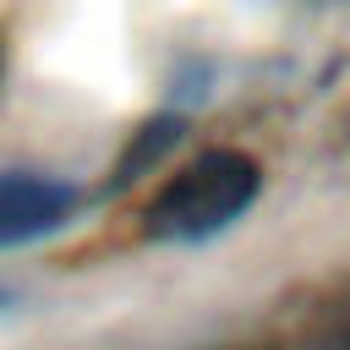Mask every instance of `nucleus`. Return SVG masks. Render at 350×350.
Returning <instances> with one entry per match:
<instances>
[{
  "label": "nucleus",
  "instance_id": "1",
  "mask_svg": "<svg viewBox=\"0 0 350 350\" xmlns=\"http://www.w3.org/2000/svg\"><path fill=\"white\" fill-rule=\"evenodd\" d=\"M262 191V170L241 148H208L191 164H180L159 197L142 213V230L153 241H202L230 230Z\"/></svg>",
  "mask_w": 350,
  "mask_h": 350
},
{
  "label": "nucleus",
  "instance_id": "2",
  "mask_svg": "<svg viewBox=\"0 0 350 350\" xmlns=\"http://www.w3.org/2000/svg\"><path fill=\"white\" fill-rule=\"evenodd\" d=\"M71 202H77L71 186L33 175V170H5L0 175V246H22V241L60 230Z\"/></svg>",
  "mask_w": 350,
  "mask_h": 350
},
{
  "label": "nucleus",
  "instance_id": "3",
  "mask_svg": "<svg viewBox=\"0 0 350 350\" xmlns=\"http://www.w3.org/2000/svg\"><path fill=\"white\" fill-rule=\"evenodd\" d=\"M175 137H180V120H175V115H159V120H148V126H137V137H131V148L120 153V170H115V186H131V180H137V175H142V170H148V164H153V159H159V153H164V148H170Z\"/></svg>",
  "mask_w": 350,
  "mask_h": 350
},
{
  "label": "nucleus",
  "instance_id": "4",
  "mask_svg": "<svg viewBox=\"0 0 350 350\" xmlns=\"http://www.w3.org/2000/svg\"><path fill=\"white\" fill-rule=\"evenodd\" d=\"M339 350H350V334H345V345H339Z\"/></svg>",
  "mask_w": 350,
  "mask_h": 350
}]
</instances>
